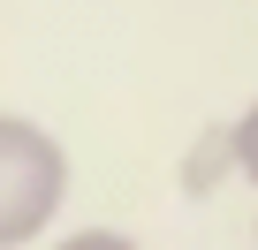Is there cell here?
<instances>
[{"label": "cell", "mask_w": 258, "mask_h": 250, "mask_svg": "<svg viewBox=\"0 0 258 250\" xmlns=\"http://www.w3.org/2000/svg\"><path fill=\"white\" fill-rule=\"evenodd\" d=\"M69 205V152L31 114H0V250H31Z\"/></svg>", "instance_id": "1"}, {"label": "cell", "mask_w": 258, "mask_h": 250, "mask_svg": "<svg viewBox=\"0 0 258 250\" xmlns=\"http://www.w3.org/2000/svg\"><path fill=\"white\" fill-rule=\"evenodd\" d=\"M228 175H243V182L258 190V99L228 121Z\"/></svg>", "instance_id": "2"}, {"label": "cell", "mask_w": 258, "mask_h": 250, "mask_svg": "<svg viewBox=\"0 0 258 250\" xmlns=\"http://www.w3.org/2000/svg\"><path fill=\"white\" fill-rule=\"evenodd\" d=\"M53 250H137L121 227H76V235H53Z\"/></svg>", "instance_id": "3"}]
</instances>
